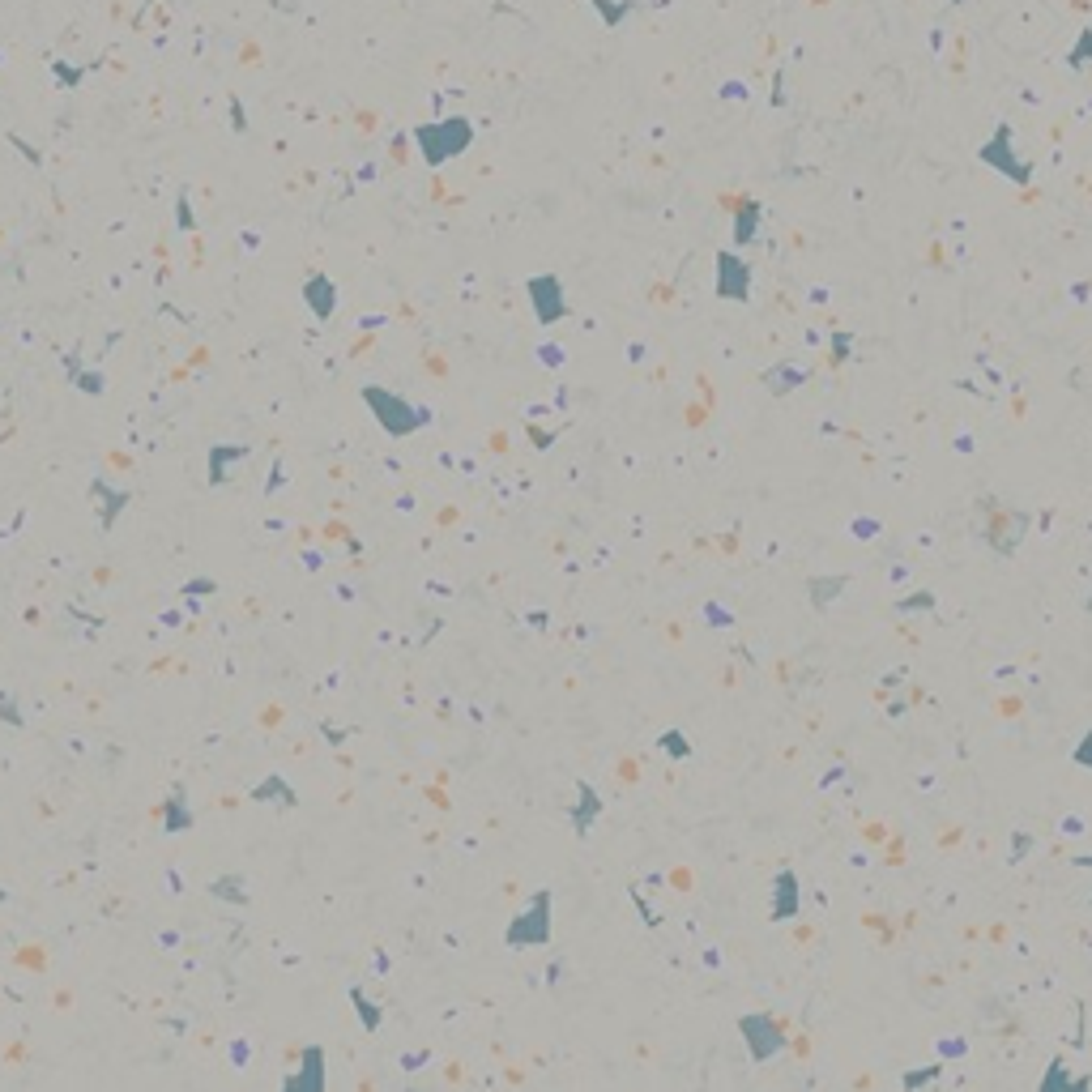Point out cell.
<instances>
[{
	"instance_id": "4",
	"label": "cell",
	"mask_w": 1092,
	"mask_h": 1092,
	"mask_svg": "<svg viewBox=\"0 0 1092 1092\" xmlns=\"http://www.w3.org/2000/svg\"><path fill=\"white\" fill-rule=\"evenodd\" d=\"M367 401H372V406H380L376 410V419L389 427V431H397V436H406V431H414L410 423H401V410H406V401L401 397H389V393H380V389H367Z\"/></svg>"
},
{
	"instance_id": "6",
	"label": "cell",
	"mask_w": 1092,
	"mask_h": 1092,
	"mask_svg": "<svg viewBox=\"0 0 1092 1092\" xmlns=\"http://www.w3.org/2000/svg\"><path fill=\"white\" fill-rule=\"evenodd\" d=\"M303 295H308V303H312V312H316V316H333V299H337V291H333V286H329L325 278H312V282H308V291H303Z\"/></svg>"
},
{
	"instance_id": "7",
	"label": "cell",
	"mask_w": 1092,
	"mask_h": 1092,
	"mask_svg": "<svg viewBox=\"0 0 1092 1092\" xmlns=\"http://www.w3.org/2000/svg\"><path fill=\"white\" fill-rule=\"evenodd\" d=\"M525 918H529V913H525ZM542 918H546V892H542L538 901H534V918H529V922H534V943H542L546 935H551V930L542 926ZM521 939H525V926H517V930H512V943H521Z\"/></svg>"
},
{
	"instance_id": "5",
	"label": "cell",
	"mask_w": 1092,
	"mask_h": 1092,
	"mask_svg": "<svg viewBox=\"0 0 1092 1092\" xmlns=\"http://www.w3.org/2000/svg\"><path fill=\"white\" fill-rule=\"evenodd\" d=\"M794 913H798V879L785 871L773 883V922H785V918H794Z\"/></svg>"
},
{
	"instance_id": "12",
	"label": "cell",
	"mask_w": 1092,
	"mask_h": 1092,
	"mask_svg": "<svg viewBox=\"0 0 1092 1092\" xmlns=\"http://www.w3.org/2000/svg\"><path fill=\"white\" fill-rule=\"evenodd\" d=\"M939 1075V1067H930V1071H909L905 1075V1088H918V1084H930Z\"/></svg>"
},
{
	"instance_id": "10",
	"label": "cell",
	"mask_w": 1092,
	"mask_h": 1092,
	"mask_svg": "<svg viewBox=\"0 0 1092 1092\" xmlns=\"http://www.w3.org/2000/svg\"><path fill=\"white\" fill-rule=\"evenodd\" d=\"M751 231H756V205H751V210H743V218H738V244H747Z\"/></svg>"
},
{
	"instance_id": "11",
	"label": "cell",
	"mask_w": 1092,
	"mask_h": 1092,
	"mask_svg": "<svg viewBox=\"0 0 1092 1092\" xmlns=\"http://www.w3.org/2000/svg\"><path fill=\"white\" fill-rule=\"evenodd\" d=\"M1075 764H1084V768H1092V730L1080 738V747H1075Z\"/></svg>"
},
{
	"instance_id": "8",
	"label": "cell",
	"mask_w": 1092,
	"mask_h": 1092,
	"mask_svg": "<svg viewBox=\"0 0 1092 1092\" xmlns=\"http://www.w3.org/2000/svg\"><path fill=\"white\" fill-rule=\"evenodd\" d=\"M841 589H845V576H824V581H811V602L828 606V602L837 598Z\"/></svg>"
},
{
	"instance_id": "2",
	"label": "cell",
	"mask_w": 1092,
	"mask_h": 1092,
	"mask_svg": "<svg viewBox=\"0 0 1092 1092\" xmlns=\"http://www.w3.org/2000/svg\"><path fill=\"white\" fill-rule=\"evenodd\" d=\"M743 1037H747V1046L760 1063H768V1058L785 1046V1029L773 1016H743Z\"/></svg>"
},
{
	"instance_id": "9",
	"label": "cell",
	"mask_w": 1092,
	"mask_h": 1092,
	"mask_svg": "<svg viewBox=\"0 0 1092 1092\" xmlns=\"http://www.w3.org/2000/svg\"><path fill=\"white\" fill-rule=\"evenodd\" d=\"M896 610H935V598H930V593H913V598L896 602Z\"/></svg>"
},
{
	"instance_id": "1",
	"label": "cell",
	"mask_w": 1092,
	"mask_h": 1092,
	"mask_svg": "<svg viewBox=\"0 0 1092 1092\" xmlns=\"http://www.w3.org/2000/svg\"><path fill=\"white\" fill-rule=\"evenodd\" d=\"M973 529L994 555H1016V546L1024 542V529H1029V512L994 500V495H982L973 504Z\"/></svg>"
},
{
	"instance_id": "3",
	"label": "cell",
	"mask_w": 1092,
	"mask_h": 1092,
	"mask_svg": "<svg viewBox=\"0 0 1092 1092\" xmlns=\"http://www.w3.org/2000/svg\"><path fill=\"white\" fill-rule=\"evenodd\" d=\"M717 269H721V278H717V295L721 299H734V303H747L751 299V273L743 261H734V256H717Z\"/></svg>"
}]
</instances>
